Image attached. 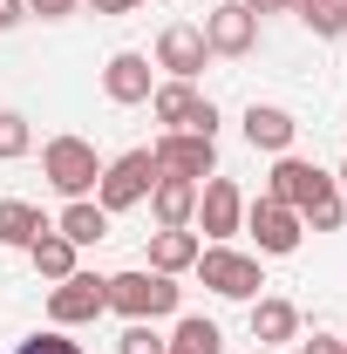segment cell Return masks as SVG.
Instances as JSON below:
<instances>
[{"label":"cell","instance_id":"603a6c76","mask_svg":"<svg viewBox=\"0 0 347 354\" xmlns=\"http://www.w3.org/2000/svg\"><path fill=\"white\" fill-rule=\"evenodd\" d=\"M28 150H35L28 116H21V109H0V164H14V157H28Z\"/></svg>","mask_w":347,"mask_h":354},{"label":"cell","instance_id":"44dd1931","mask_svg":"<svg viewBox=\"0 0 347 354\" xmlns=\"http://www.w3.org/2000/svg\"><path fill=\"white\" fill-rule=\"evenodd\" d=\"M164 348L171 354H225V334H218V320H205V313H184Z\"/></svg>","mask_w":347,"mask_h":354},{"label":"cell","instance_id":"836d02e7","mask_svg":"<svg viewBox=\"0 0 347 354\" xmlns=\"http://www.w3.org/2000/svg\"><path fill=\"white\" fill-rule=\"evenodd\" d=\"M341 341H347V334H341Z\"/></svg>","mask_w":347,"mask_h":354},{"label":"cell","instance_id":"d6986e66","mask_svg":"<svg viewBox=\"0 0 347 354\" xmlns=\"http://www.w3.org/2000/svg\"><path fill=\"white\" fill-rule=\"evenodd\" d=\"M41 232H48L41 205H28V198H0V245H7V252H28Z\"/></svg>","mask_w":347,"mask_h":354},{"label":"cell","instance_id":"30bf717a","mask_svg":"<svg viewBox=\"0 0 347 354\" xmlns=\"http://www.w3.org/2000/svg\"><path fill=\"white\" fill-rule=\"evenodd\" d=\"M245 232H252V245H259L265 259L300 252V239H306L300 212H286V205H272V198H245Z\"/></svg>","mask_w":347,"mask_h":354},{"label":"cell","instance_id":"e0dca14e","mask_svg":"<svg viewBox=\"0 0 347 354\" xmlns=\"http://www.w3.org/2000/svg\"><path fill=\"white\" fill-rule=\"evenodd\" d=\"M55 232H62L75 252H88V245H102V239H109V212H102L95 198H68V205H62V218H55Z\"/></svg>","mask_w":347,"mask_h":354},{"label":"cell","instance_id":"cb8c5ba5","mask_svg":"<svg viewBox=\"0 0 347 354\" xmlns=\"http://www.w3.org/2000/svg\"><path fill=\"white\" fill-rule=\"evenodd\" d=\"M341 218H347V198H341V191L313 198V205L300 212V225H306V232H341Z\"/></svg>","mask_w":347,"mask_h":354},{"label":"cell","instance_id":"9a60e30c","mask_svg":"<svg viewBox=\"0 0 347 354\" xmlns=\"http://www.w3.org/2000/svg\"><path fill=\"white\" fill-rule=\"evenodd\" d=\"M245 307H252V341H259V348H286V341L300 334V307L279 300V293H259V300H245Z\"/></svg>","mask_w":347,"mask_h":354},{"label":"cell","instance_id":"7c38bea8","mask_svg":"<svg viewBox=\"0 0 347 354\" xmlns=\"http://www.w3.org/2000/svg\"><path fill=\"white\" fill-rule=\"evenodd\" d=\"M150 88H157V75H150V55L123 48V55H109V62H102V95H109L116 109H136V102H150Z\"/></svg>","mask_w":347,"mask_h":354},{"label":"cell","instance_id":"ac0fdd59","mask_svg":"<svg viewBox=\"0 0 347 354\" xmlns=\"http://www.w3.org/2000/svg\"><path fill=\"white\" fill-rule=\"evenodd\" d=\"M198 252H205V239L184 225V232H150V272H191L198 266Z\"/></svg>","mask_w":347,"mask_h":354},{"label":"cell","instance_id":"6da1fadb","mask_svg":"<svg viewBox=\"0 0 347 354\" xmlns=\"http://www.w3.org/2000/svg\"><path fill=\"white\" fill-rule=\"evenodd\" d=\"M109 313H123V320H164V313H177V279L171 272H150V266L109 272Z\"/></svg>","mask_w":347,"mask_h":354},{"label":"cell","instance_id":"83f0119b","mask_svg":"<svg viewBox=\"0 0 347 354\" xmlns=\"http://www.w3.org/2000/svg\"><path fill=\"white\" fill-rule=\"evenodd\" d=\"M300 354H347V341H341V334H313Z\"/></svg>","mask_w":347,"mask_h":354},{"label":"cell","instance_id":"ffe728a7","mask_svg":"<svg viewBox=\"0 0 347 354\" xmlns=\"http://www.w3.org/2000/svg\"><path fill=\"white\" fill-rule=\"evenodd\" d=\"M28 259H35V272H41L48 286H55V279H68V272H75V266H82V252H75V245H68V239H62V232H55V225H48L41 239H35V245H28Z\"/></svg>","mask_w":347,"mask_h":354},{"label":"cell","instance_id":"5bb4252c","mask_svg":"<svg viewBox=\"0 0 347 354\" xmlns=\"http://www.w3.org/2000/svg\"><path fill=\"white\" fill-rule=\"evenodd\" d=\"M293 136H300V123H293L279 102H252V109H245V143H252V150L286 157V150H293Z\"/></svg>","mask_w":347,"mask_h":354},{"label":"cell","instance_id":"484cf974","mask_svg":"<svg viewBox=\"0 0 347 354\" xmlns=\"http://www.w3.org/2000/svg\"><path fill=\"white\" fill-rule=\"evenodd\" d=\"M14 354H82V348L68 341V327H48V334H28Z\"/></svg>","mask_w":347,"mask_h":354},{"label":"cell","instance_id":"ba28073f","mask_svg":"<svg viewBox=\"0 0 347 354\" xmlns=\"http://www.w3.org/2000/svg\"><path fill=\"white\" fill-rule=\"evenodd\" d=\"M157 171L164 177H191V184H205L218 171V136H198V130H164L157 136Z\"/></svg>","mask_w":347,"mask_h":354},{"label":"cell","instance_id":"9c48e42d","mask_svg":"<svg viewBox=\"0 0 347 354\" xmlns=\"http://www.w3.org/2000/svg\"><path fill=\"white\" fill-rule=\"evenodd\" d=\"M205 48L225 55V62H245V55L259 48V14H252L245 0H218L212 14H205Z\"/></svg>","mask_w":347,"mask_h":354},{"label":"cell","instance_id":"8992f818","mask_svg":"<svg viewBox=\"0 0 347 354\" xmlns=\"http://www.w3.org/2000/svg\"><path fill=\"white\" fill-rule=\"evenodd\" d=\"M198 232H205V245H232V239H238V232H245V191H238V184H232V177H205V184H198Z\"/></svg>","mask_w":347,"mask_h":354},{"label":"cell","instance_id":"8fae6325","mask_svg":"<svg viewBox=\"0 0 347 354\" xmlns=\"http://www.w3.org/2000/svg\"><path fill=\"white\" fill-rule=\"evenodd\" d=\"M205 62H212V48H205V28H198V21H171V28L157 35V68H164L171 82H198Z\"/></svg>","mask_w":347,"mask_h":354},{"label":"cell","instance_id":"d6a6232c","mask_svg":"<svg viewBox=\"0 0 347 354\" xmlns=\"http://www.w3.org/2000/svg\"><path fill=\"white\" fill-rule=\"evenodd\" d=\"M252 354H279V348H252Z\"/></svg>","mask_w":347,"mask_h":354},{"label":"cell","instance_id":"5b68a950","mask_svg":"<svg viewBox=\"0 0 347 354\" xmlns=\"http://www.w3.org/2000/svg\"><path fill=\"white\" fill-rule=\"evenodd\" d=\"M191 272H198V279L212 286L218 300H259V286H265L259 259H252V252H232V245H205Z\"/></svg>","mask_w":347,"mask_h":354},{"label":"cell","instance_id":"d4e9b609","mask_svg":"<svg viewBox=\"0 0 347 354\" xmlns=\"http://www.w3.org/2000/svg\"><path fill=\"white\" fill-rule=\"evenodd\" d=\"M116 354H171V348H164V334H157L150 320H130L123 341H116Z\"/></svg>","mask_w":347,"mask_h":354},{"label":"cell","instance_id":"7a4b0ae2","mask_svg":"<svg viewBox=\"0 0 347 354\" xmlns=\"http://www.w3.org/2000/svg\"><path fill=\"white\" fill-rule=\"evenodd\" d=\"M41 177L62 191V198H95L102 157H95L88 136H48V143H41Z\"/></svg>","mask_w":347,"mask_h":354},{"label":"cell","instance_id":"7402d4cb","mask_svg":"<svg viewBox=\"0 0 347 354\" xmlns=\"http://www.w3.org/2000/svg\"><path fill=\"white\" fill-rule=\"evenodd\" d=\"M293 14H300L320 41H341V35H347V0H300Z\"/></svg>","mask_w":347,"mask_h":354},{"label":"cell","instance_id":"4dcf8cb0","mask_svg":"<svg viewBox=\"0 0 347 354\" xmlns=\"http://www.w3.org/2000/svg\"><path fill=\"white\" fill-rule=\"evenodd\" d=\"M82 7H95V14H130V7H143V0H82Z\"/></svg>","mask_w":347,"mask_h":354},{"label":"cell","instance_id":"1f68e13d","mask_svg":"<svg viewBox=\"0 0 347 354\" xmlns=\"http://www.w3.org/2000/svg\"><path fill=\"white\" fill-rule=\"evenodd\" d=\"M334 191H341V198H347V164H341V171H334Z\"/></svg>","mask_w":347,"mask_h":354},{"label":"cell","instance_id":"2e32d148","mask_svg":"<svg viewBox=\"0 0 347 354\" xmlns=\"http://www.w3.org/2000/svg\"><path fill=\"white\" fill-rule=\"evenodd\" d=\"M205 102H212V95H198V82H157L150 88V116H157L164 130H191Z\"/></svg>","mask_w":347,"mask_h":354},{"label":"cell","instance_id":"4fadbf2b","mask_svg":"<svg viewBox=\"0 0 347 354\" xmlns=\"http://www.w3.org/2000/svg\"><path fill=\"white\" fill-rule=\"evenodd\" d=\"M143 205H150L157 232H184V225L198 218V184H191V177H157Z\"/></svg>","mask_w":347,"mask_h":354},{"label":"cell","instance_id":"277c9868","mask_svg":"<svg viewBox=\"0 0 347 354\" xmlns=\"http://www.w3.org/2000/svg\"><path fill=\"white\" fill-rule=\"evenodd\" d=\"M109 313V279L102 272H68V279H55L48 286V327H88V320H102Z\"/></svg>","mask_w":347,"mask_h":354},{"label":"cell","instance_id":"52a82bcc","mask_svg":"<svg viewBox=\"0 0 347 354\" xmlns=\"http://www.w3.org/2000/svg\"><path fill=\"white\" fill-rule=\"evenodd\" d=\"M334 191V171H320V164H306V157H279L272 164V177H265V191L259 198H272V205H286V212H306L313 198H327Z\"/></svg>","mask_w":347,"mask_h":354},{"label":"cell","instance_id":"f546056e","mask_svg":"<svg viewBox=\"0 0 347 354\" xmlns=\"http://www.w3.org/2000/svg\"><path fill=\"white\" fill-rule=\"evenodd\" d=\"M245 7H252V14H293L300 0H245Z\"/></svg>","mask_w":347,"mask_h":354},{"label":"cell","instance_id":"3957f363","mask_svg":"<svg viewBox=\"0 0 347 354\" xmlns=\"http://www.w3.org/2000/svg\"><path fill=\"white\" fill-rule=\"evenodd\" d=\"M157 157L150 150H123L116 164H102V177H95V205L116 218V212H136L143 198H150V184H157Z\"/></svg>","mask_w":347,"mask_h":354},{"label":"cell","instance_id":"4316f807","mask_svg":"<svg viewBox=\"0 0 347 354\" xmlns=\"http://www.w3.org/2000/svg\"><path fill=\"white\" fill-rule=\"evenodd\" d=\"M82 0H28V14H41V21H68Z\"/></svg>","mask_w":347,"mask_h":354},{"label":"cell","instance_id":"f1b7e54d","mask_svg":"<svg viewBox=\"0 0 347 354\" xmlns=\"http://www.w3.org/2000/svg\"><path fill=\"white\" fill-rule=\"evenodd\" d=\"M21 21H28V0H0V35L21 28Z\"/></svg>","mask_w":347,"mask_h":354}]
</instances>
